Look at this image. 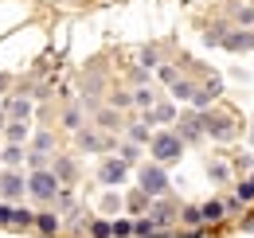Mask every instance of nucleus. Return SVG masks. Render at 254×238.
<instances>
[{
  "label": "nucleus",
  "mask_w": 254,
  "mask_h": 238,
  "mask_svg": "<svg viewBox=\"0 0 254 238\" xmlns=\"http://www.w3.org/2000/svg\"><path fill=\"white\" fill-rule=\"evenodd\" d=\"M59 191H63V183L55 179L51 168H35V172H28V199H32V203L51 207V203L59 199Z\"/></svg>",
  "instance_id": "1"
},
{
  "label": "nucleus",
  "mask_w": 254,
  "mask_h": 238,
  "mask_svg": "<svg viewBox=\"0 0 254 238\" xmlns=\"http://www.w3.org/2000/svg\"><path fill=\"white\" fill-rule=\"evenodd\" d=\"M137 187H141L149 199H160V195H168V187H172V179H168V168H164V164H157V160L141 164V168H137Z\"/></svg>",
  "instance_id": "2"
},
{
  "label": "nucleus",
  "mask_w": 254,
  "mask_h": 238,
  "mask_svg": "<svg viewBox=\"0 0 254 238\" xmlns=\"http://www.w3.org/2000/svg\"><path fill=\"white\" fill-rule=\"evenodd\" d=\"M149 152H153V160L157 164H176L180 156H184V141L172 133V129H160V133H153V141H149Z\"/></svg>",
  "instance_id": "3"
},
{
  "label": "nucleus",
  "mask_w": 254,
  "mask_h": 238,
  "mask_svg": "<svg viewBox=\"0 0 254 238\" xmlns=\"http://www.w3.org/2000/svg\"><path fill=\"white\" fill-rule=\"evenodd\" d=\"M28 195V172L20 168H0V199L4 203H20Z\"/></svg>",
  "instance_id": "4"
},
{
  "label": "nucleus",
  "mask_w": 254,
  "mask_h": 238,
  "mask_svg": "<svg viewBox=\"0 0 254 238\" xmlns=\"http://www.w3.org/2000/svg\"><path fill=\"white\" fill-rule=\"evenodd\" d=\"M74 145H78V152H110V149H118V141H114L110 133L94 129V125H82V129L74 133Z\"/></svg>",
  "instance_id": "5"
},
{
  "label": "nucleus",
  "mask_w": 254,
  "mask_h": 238,
  "mask_svg": "<svg viewBox=\"0 0 254 238\" xmlns=\"http://www.w3.org/2000/svg\"><path fill=\"white\" fill-rule=\"evenodd\" d=\"M126 179H129V164H126V160H118V156H106V160L98 164V183H102L106 191H118Z\"/></svg>",
  "instance_id": "6"
},
{
  "label": "nucleus",
  "mask_w": 254,
  "mask_h": 238,
  "mask_svg": "<svg viewBox=\"0 0 254 238\" xmlns=\"http://www.w3.org/2000/svg\"><path fill=\"white\" fill-rule=\"evenodd\" d=\"M172 133H176L184 145H195V141H203V114H199V110H191V114H180Z\"/></svg>",
  "instance_id": "7"
},
{
  "label": "nucleus",
  "mask_w": 254,
  "mask_h": 238,
  "mask_svg": "<svg viewBox=\"0 0 254 238\" xmlns=\"http://www.w3.org/2000/svg\"><path fill=\"white\" fill-rule=\"evenodd\" d=\"M149 219H153L157 231H172V223L180 219V207H176L168 195H160V199H153V207H149Z\"/></svg>",
  "instance_id": "8"
},
{
  "label": "nucleus",
  "mask_w": 254,
  "mask_h": 238,
  "mask_svg": "<svg viewBox=\"0 0 254 238\" xmlns=\"http://www.w3.org/2000/svg\"><path fill=\"white\" fill-rule=\"evenodd\" d=\"M0 110L8 114V121H28V118H32V94H28V90L8 94V98L0 102Z\"/></svg>",
  "instance_id": "9"
},
{
  "label": "nucleus",
  "mask_w": 254,
  "mask_h": 238,
  "mask_svg": "<svg viewBox=\"0 0 254 238\" xmlns=\"http://www.w3.org/2000/svg\"><path fill=\"white\" fill-rule=\"evenodd\" d=\"M203 133L215 137V141H231L235 137V121L227 114H203Z\"/></svg>",
  "instance_id": "10"
},
{
  "label": "nucleus",
  "mask_w": 254,
  "mask_h": 238,
  "mask_svg": "<svg viewBox=\"0 0 254 238\" xmlns=\"http://www.w3.org/2000/svg\"><path fill=\"white\" fill-rule=\"evenodd\" d=\"M59 231H63V219H59L55 207H39L35 211V235L39 238H55Z\"/></svg>",
  "instance_id": "11"
},
{
  "label": "nucleus",
  "mask_w": 254,
  "mask_h": 238,
  "mask_svg": "<svg viewBox=\"0 0 254 238\" xmlns=\"http://www.w3.org/2000/svg\"><path fill=\"white\" fill-rule=\"evenodd\" d=\"M176 118H180V114H176V106H172V102H157L153 110H145V114H141V121H149V125H176Z\"/></svg>",
  "instance_id": "12"
},
{
  "label": "nucleus",
  "mask_w": 254,
  "mask_h": 238,
  "mask_svg": "<svg viewBox=\"0 0 254 238\" xmlns=\"http://www.w3.org/2000/svg\"><path fill=\"white\" fill-rule=\"evenodd\" d=\"M51 172H55V179L66 187V183L78 179V164H74V156H55V160H51Z\"/></svg>",
  "instance_id": "13"
},
{
  "label": "nucleus",
  "mask_w": 254,
  "mask_h": 238,
  "mask_svg": "<svg viewBox=\"0 0 254 238\" xmlns=\"http://www.w3.org/2000/svg\"><path fill=\"white\" fill-rule=\"evenodd\" d=\"M24 160H28V149L24 145H0V168H24Z\"/></svg>",
  "instance_id": "14"
},
{
  "label": "nucleus",
  "mask_w": 254,
  "mask_h": 238,
  "mask_svg": "<svg viewBox=\"0 0 254 238\" xmlns=\"http://www.w3.org/2000/svg\"><path fill=\"white\" fill-rule=\"evenodd\" d=\"M28 152H43V156H51V160H55V137H51L47 129L32 133V137H28Z\"/></svg>",
  "instance_id": "15"
},
{
  "label": "nucleus",
  "mask_w": 254,
  "mask_h": 238,
  "mask_svg": "<svg viewBox=\"0 0 254 238\" xmlns=\"http://www.w3.org/2000/svg\"><path fill=\"white\" fill-rule=\"evenodd\" d=\"M122 133H126V141H133V145H149L153 141V125L149 121H129Z\"/></svg>",
  "instance_id": "16"
},
{
  "label": "nucleus",
  "mask_w": 254,
  "mask_h": 238,
  "mask_svg": "<svg viewBox=\"0 0 254 238\" xmlns=\"http://www.w3.org/2000/svg\"><path fill=\"white\" fill-rule=\"evenodd\" d=\"M219 94H223V82H219V78H211L203 90H195V94H191V106L203 114V110H207V102H211V98H219Z\"/></svg>",
  "instance_id": "17"
},
{
  "label": "nucleus",
  "mask_w": 254,
  "mask_h": 238,
  "mask_svg": "<svg viewBox=\"0 0 254 238\" xmlns=\"http://www.w3.org/2000/svg\"><path fill=\"white\" fill-rule=\"evenodd\" d=\"M12 231H20V235H32V231H35V207H20V203H16Z\"/></svg>",
  "instance_id": "18"
},
{
  "label": "nucleus",
  "mask_w": 254,
  "mask_h": 238,
  "mask_svg": "<svg viewBox=\"0 0 254 238\" xmlns=\"http://www.w3.org/2000/svg\"><path fill=\"white\" fill-rule=\"evenodd\" d=\"M28 137H32V125L28 121H8V129H4V141L8 145H28Z\"/></svg>",
  "instance_id": "19"
},
{
  "label": "nucleus",
  "mask_w": 254,
  "mask_h": 238,
  "mask_svg": "<svg viewBox=\"0 0 254 238\" xmlns=\"http://www.w3.org/2000/svg\"><path fill=\"white\" fill-rule=\"evenodd\" d=\"M199 219H203V227H211V223L227 219V207H223V199H207V203H199Z\"/></svg>",
  "instance_id": "20"
},
{
  "label": "nucleus",
  "mask_w": 254,
  "mask_h": 238,
  "mask_svg": "<svg viewBox=\"0 0 254 238\" xmlns=\"http://www.w3.org/2000/svg\"><path fill=\"white\" fill-rule=\"evenodd\" d=\"M149 207H153V199H149V195H145L141 187H137V191H133V195L126 199V211L133 215V219H141V215H149Z\"/></svg>",
  "instance_id": "21"
},
{
  "label": "nucleus",
  "mask_w": 254,
  "mask_h": 238,
  "mask_svg": "<svg viewBox=\"0 0 254 238\" xmlns=\"http://www.w3.org/2000/svg\"><path fill=\"white\" fill-rule=\"evenodd\" d=\"M94 129H102V133H118V129H126V121H122V114H118V110H102Z\"/></svg>",
  "instance_id": "22"
},
{
  "label": "nucleus",
  "mask_w": 254,
  "mask_h": 238,
  "mask_svg": "<svg viewBox=\"0 0 254 238\" xmlns=\"http://www.w3.org/2000/svg\"><path fill=\"white\" fill-rule=\"evenodd\" d=\"M98 207H102V219H118V211L126 207V199H122V195H118V191H106V195H102V203H98Z\"/></svg>",
  "instance_id": "23"
},
{
  "label": "nucleus",
  "mask_w": 254,
  "mask_h": 238,
  "mask_svg": "<svg viewBox=\"0 0 254 238\" xmlns=\"http://www.w3.org/2000/svg\"><path fill=\"white\" fill-rule=\"evenodd\" d=\"M63 125L70 129V133H78V129L86 125V118H82V106H66V110H63Z\"/></svg>",
  "instance_id": "24"
},
{
  "label": "nucleus",
  "mask_w": 254,
  "mask_h": 238,
  "mask_svg": "<svg viewBox=\"0 0 254 238\" xmlns=\"http://www.w3.org/2000/svg\"><path fill=\"white\" fill-rule=\"evenodd\" d=\"M86 238H114L110 219H90V223H86Z\"/></svg>",
  "instance_id": "25"
},
{
  "label": "nucleus",
  "mask_w": 254,
  "mask_h": 238,
  "mask_svg": "<svg viewBox=\"0 0 254 238\" xmlns=\"http://www.w3.org/2000/svg\"><path fill=\"white\" fill-rule=\"evenodd\" d=\"M176 223H184V227H203V219H199V203H184Z\"/></svg>",
  "instance_id": "26"
},
{
  "label": "nucleus",
  "mask_w": 254,
  "mask_h": 238,
  "mask_svg": "<svg viewBox=\"0 0 254 238\" xmlns=\"http://www.w3.org/2000/svg\"><path fill=\"white\" fill-rule=\"evenodd\" d=\"M254 47V35L251 31H239V35H227V51H247Z\"/></svg>",
  "instance_id": "27"
},
{
  "label": "nucleus",
  "mask_w": 254,
  "mask_h": 238,
  "mask_svg": "<svg viewBox=\"0 0 254 238\" xmlns=\"http://www.w3.org/2000/svg\"><path fill=\"white\" fill-rule=\"evenodd\" d=\"M118 160H126L129 168H133V164H137V160H141V145H133V141H126V145H122V149H118Z\"/></svg>",
  "instance_id": "28"
},
{
  "label": "nucleus",
  "mask_w": 254,
  "mask_h": 238,
  "mask_svg": "<svg viewBox=\"0 0 254 238\" xmlns=\"http://www.w3.org/2000/svg\"><path fill=\"white\" fill-rule=\"evenodd\" d=\"M110 227H114V238H133V219H110Z\"/></svg>",
  "instance_id": "29"
},
{
  "label": "nucleus",
  "mask_w": 254,
  "mask_h": 238,
  "mask_svg": "<svg viewBox=\"0 0 254 238\" xmlns=\"http://www.w3.org/2000/svg\"><path fill=\"white\" fill-rule=\"evenodd\" d=\"M133 102H137L141 110H153V106H157V98H153V90H149V86H137V90H133Z\"/></svg>",
  "instance_id": "30"
},
{
  "label": "nucleus",
  "mask_w": 254,
  "mask_h": 238,
  "mask_svg": "<svg viewBox=\"0 0 254 238\" xmlns=\"http://www.w3.org/2000/svg\"><path fill=\"white\" fill-rule=\"evenodd\" d=\"M207 179H215V183H223V179H231V168H227L223 160H211V164H207Z\"/></svg>",
  "instance_id": "31"
},
{
  "label": "nucleus",
  "mask_w": 254,
  "mask_h": 238,
  "mask_svg": "<svg viewBox=\"0 0 254 238\" xmlns=\"http://www.w3.org/2000/svg\"><path fill=\"white\" fill-rule=\"evenodd\" d=\"M191 94H195V86H191V82H184V78H176V82H172V98H184V102H191Z\"/></svg>",
  "instance_id": "32"
},
{
  "label": "nucleus",
  "mask_w": 254,
  "mask_h": 238,
  "mask_svg": "<svg viewBox=\"0 0 254 238\" xmlns=\"http://www.w3.org/2000/svg\"><path fill=\"white\" fill-rule=\"evenodd\" d=\"M12 215H16V203L0 199V231H12Z\"/></svg>",
  "instance_id": "33"
},
{
  "label": "nucleus",
  "mask_w": 254,
  "mask_h": 238,
  "mask_svg": "<svg viewBox=\"0 0 254 238\" xmlns=\"http://www.w3.org/2000/svg\"><path fill=\"white\" fill-rule=\"evenodd\" d=\"M137 59H141V70H153V66H160V55L153 51V47H145V51H141Z\"/></svg>",
  "instance_id": "34"
},
{
  "label": "nucleus",
  "mask_w": 254,
  "mask_h": 238,
  "mask_svg": "<svg viewBox=\"0 0 254 238\" xmlns=\"http://www.w3.org/2000/svg\"><path fill=\"white\" fill-rule=\"evenodd\" d=\"M235 199H243V203H251V199H254V183H251V179H239V187H235Z\"/></svg>",
  "instance_id": "35"
},
{
  "label": "nucleus",
  "mask_w": 254,
  "mask_h": 238,
  "mask_svg": "<svg viewBox=\"0 0 254 238\" xmlns=\"http://www.w3.org/2000/svg\"><path fill=\"white\" fill-rule=\"evenodd\" d=\"M235 20H239L243 28H251V24H254V8H239V16H235Z\"/></svg>",
  "instance_id": "36"
},
{
  "label": "nucleus",
  "mask_w": 254,
  "mask_h": 238,
  "mask_svg": "<svg viewBox=\"0 0 254 238\" xmlns=\"http://www.w3.org/2000/svg\"><path fill=\"white\" fill-rule=\"evenodd\" d=\"M160 78H164V82L172 86V82H176V70H172V66H160Z\"/></svg>",
  "instance_id": "37"
},
{
  "label": "nucleus",
  "mask_w": 254,
  "mask_h": 238,
  "mask_svg": "<svg viewBox=\"0 0 254 238\" xmlns=\"http://www.w3.org/2000/svg\"><path fill=\"white\" fill-rule=\"evenodd\" d=\"M8 82H12V74H4V70H0V94L8 90Z\"/></svg>",
  "instance_id": "38"
},
{
  "label": "nucleus",
  "mask_w": 254,
  "mask_h": 238,
  "mask_svg": "<svg viewBox=\"0 0 254 238\" xmlns=\"http://www.w3.org/2000/svg\"><path fill=\"white\" fill-rule=\"evenodd\" d=\"M4 129H8V114L0 110V137H4Z\"/></svg>",
  "instance_id": "39"
},
{
  "label": "nucleus",
  "mask_w": 254,
  "mask_h": 238,
  "mask_svg": "<svg viewBox=\"0 0 254 238\" xmlns=\"http://www.w3.org/2000/svg\"><path fill=\"white\" fill-rule=\"evenodd\" d=\"M251 145H254V129H251Z\"/></svg>",
  "instance_id": "40"
},
{
  "label": "nucleus",
  "mask_w": 254,
  "mask_h": 238,
  "mask_svg": "<svg viewBox=\"0 0 254 238\" xmlns=\"http://www.w3.org/2000/svg\"><path fill=\"white\" fill-rule=\"evenodd\" d=\"M251 183H254V172H251Z\"/></svg>",
  "instance_id": "41"
},
{
  "label": "nucleus",
  "mask_w": 254,
  "mask_h": 238,
  "mask_svg": "<svg viewBox=\"0 0 254 238\" xmlns=\"http://www.w3.org/2000/svg\"><path fill=\"white\" fill-rule=\"evenodd\" d=\"M0 145H4V141H0Z\"/></svg>",
  "instance_id": "42"
}]
</instances>
